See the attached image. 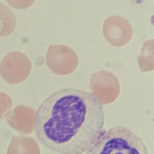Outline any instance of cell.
<instances>
[{
  "instance_id": "cell-1",
  "label": "cell",
  "mask_w": 154,
  "mask_h": 154,
  "mask_svg": "<svg viewBox=\"0 0 154 154\" xmlns=\"http://www.w3.org/2000/svg\"><path fill=\"white\" fill-rule=\"evenodd\" d=\"M102 104L91 93L75 88L59 90L40 105L35 119L39 141L60 154H82L102 134Z\"/></svg>"
},
{
  "instance_id": "cell-2",
  "label": "cell",
  "mask_w": 154,
  "mask_h": 154,
  "mask_svg": "<svg viewBox=\"0 0 154 154\" xmlns=\"http://www.w3.org/2000/svg\"><path fill=\"white\" fill-rule=\"evenodd\" d=\"M85 154H149L142 138L132 130L114 126L103 131Z\"/></svg>"
},
{
  "instance_id": "cell-3",
  "label": "cell",
  "mask_w": 154,
  "mask_h": 154,
  "mask_svg": "<svg viewBox=\"0 0 154 154\" xmlns=\"http://www.w3.org/2000/svg\"><path fill=\"white\" fill-rule=\"evenodd\" d=\"M32 68L29 59L25 54L13 51L7 54L0 63L2 78L10 84H19L26 80Z\"/></svg>"
},
{
  "instance_id": "cell-4",
  "label": "cell",
  "mask_w": 154,
  "mask_h": 154,
  "mask_svg": "<svg viewBox=\"0 0 154 154\" xmlns=\"http://www.w3.org/2000/svg\"><path fill=\"white\" fill-rule=\"evenodd\" d=\"M48 67L54 73L69 75L76 69L78 58L75 52L64 45H51L46 55Z\"/></svg>"
},
{
  "instance_id": "cell-5",
  "label": "cell",
  "mask_w": 154,
  "mask_h": 154,
  "mask_svg": "<svg viewBox=\"0 0 154 154\" xmlns=\"http://www.w3.org/2000/svg\"><path fill=\"white\" fill-rule=\"evenodd\" d=\"M90 88L92 94L102 103L113 102L120 92L118 78L112 73L101 70L93 73L90 78Z\"/></svg>"
},
{
  "instance_id": "cell-6",
  "label": "cell",
  "mask_w": 154,
  "mask_h": 154,
  "mask_svg": "<svg viewBox=\"0 0 154 154\" xmlns=\"http://www.w3.org/2000/svg\"><path fill=\"white\" fill-rule=\"evenodd\" d=\"M103 33L106 41L116 47L124 46L132 38L133 29L129 22L121 16L107 18L103 23Z\"/></svg>"
},
{
  "instance_id": "cell-7",
  "label": "cell",
  "mask_w": 154,
  "mask_h": 154,
  "mask_svg": "<svg viewBox=\"0 0 154 154\" xmlns=\"http://www.w3.org/2000/svg\"><path fill=\"white\" fill-rule=\"evenodd\" d=\"M34 110L25 105H19L6 117L8 125L21 134H31L34 128Z\"/></svg>"
},
{
  "instance_id": "cell-8",
  "label": "cell",
  "mask_w": 154,
  "mask_h": 154,
  "mask_svg": "<svg viewBox=\"0 0 154 154\" xmlns=\"http://www.w3.org/2000/svg\"><path fill=\"white\" fill-rule=\"evenodd\" d=\"M7 154H40L37 142L30 137H13Z\"/></svg>"
},
{
  "instance_id": "cell-9",
  "label": "cell",
  "mask_w": 154,
  "mask_h": 154,
  "mask_svg": "<svg viewBox=\"0 0 154 154\" xmlns=\"http://www.w3.org/2000/svg\"><path fill=\"white\" fill-rule=\"evenodd\" d=\"M16 19L13 12L0 2V37H6L14 30Z\"/></svg>"
},
{
  "instance_id": "cell-10",
  "label": "cell",
  "mask_w": 154,
  "mask_h": 154,
  "mask_svg": "<svg viewBox=\"0 0 154 154\" xmlns=\"http://www.w3.org/2000/svg\"><path fill=\"white\" fill-rule=\"evenodd\" d=\"M138 64L143 72L153 70V40H147L143 44L141 53L138 57Z\"/></svg>"
},
{
  "instance_id": "cell-11",
  "label": "cell",
  "mask_w": 154,
  "mask_h": 154,
  "mask_svg": "<svg viewBox=\"0 0 154 154\" xmlns=\"http://www.w3.org/2000/svg\"><path fill=\"white\" fill-rule=\"evenodd\" d=\"M12 105L11 98L7 94L0 92V120L10 113Z\"/></svg>"
},
{
  "instance_id": "cell-12",
  "label": "cell",
  "mask_w": 154,
  "mask_h": 154,
  "mask_svg": "<svg viewBox=\"0 0 154 154\" xmlns=\"http://www.w3.org/2000/svg\"><path fill=\"white\" fill-rule=\"evenodd\" d=\"M6 1L14 8L21 10L30 7L35 0H6Z\"/></svg>"
}]
</instances>
